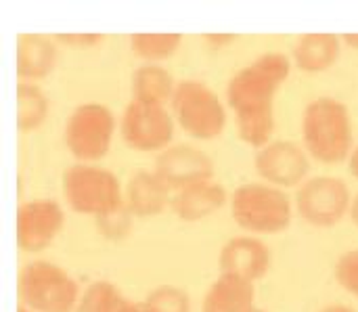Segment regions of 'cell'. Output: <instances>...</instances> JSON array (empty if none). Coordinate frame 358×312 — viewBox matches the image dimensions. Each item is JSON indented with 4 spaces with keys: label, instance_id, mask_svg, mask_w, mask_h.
Masks as SVG:
<instances>
[{
    "label": "cell",
    "instance_id": "cell-1",
    "mask_svg": "<svg viewBox=\"0 0 358 312\" xmlns=\"http://www.w3.org/2000/svg\"><path fill=\"white\" fill-rule=\"evenodd\" d=\"M292 57L266 50L239 67L227 82V101L237 115L239 136L260 149L273 141L275 97L292 71Z\"/></svg>",
    "mask_w": 358,
    "mask_h": 312
},
{
    "label": "cell",
    "instance_id": "cell-2",
    "mask_svg": "<svg viewBox=\"0 0 358 312\" xmlns=\"http://www.w3.org/2000/svg\"><path fill=\"white\" fill-rule=\"evenodd\" d=\"M302 139L306 151L323 164L350 157L355 147L348 105L329 94L313 99L302 113Z\"/></svg>",
    "mask_w": 358,
    "mask_h": 312
},
{
    "label": "cell",
    "instance_id": "cell-3",
    "mask_svg": "<svg viewBox=\"0 0 358 312\" xmlns=\"http://www.w3.org/2000/svg\"><path fill=\"white\" fill-rule=\"evenodd\" d=\"M229 208L239 227L264 235L287 229L294 216V201L287 191L271 183H241L233 189Z\"/></svg>",
    "mask_w": 358,
    "mask_h": 312
},
{
    "label": "cell",
    "instance_id": "cell-4",
    "mask_svg": "<svg viewBox=\"0 0 358 312\" xmlns=\"http://www.w3.org/2000/svg\"><path fill=\"white\" fill-rule=\"evenodd\" d=\"M21 306L31 312H76L80 300L78 281L50 260L23 264L17 277Z\"/></svg>",
    "mask_w": 358,
    "mask_h": 312
},
{
    "label": "cell",
    "instance_id": "cell-5",
    "mask_svg": "<svg viewBox=\"0 0 358 312\" xmlns=\"http://www.w3.org/2000/svg\"><path fill=\"white\" fill-rule=\"evenodd\" d=\"M61 191L67 206L80 214L101 216L124 201L120 178L99 164L76 162L61 174Z\"/></svg>",
    "mask_w": 358,
    "mask_h": 312
},
{
    "label": "cell",
    "instance_id": "cell-6",
    "mask_svg": "<svg viewBox=\"0 0 358 312\" xmlns=\"http://www.w3.org/2000/svg\"><path fill=\"white\" fill-rule=\"evenodd\" d=\"M170 109L180 128L201 141L218 136L227 126V107L222 99L199 78L178 80Z\"/></svg>",
    "mask_w": 358,
    "mask_h": 312
},
{
    "label": "cell",
    "instance_id": "cell-7",
    "mask_svg": "<svg viewBox=\"0 0 358 312\" xmlns=\"http://www.w3.org/2000/svg\"><path fill=\"white\" fill-rule=\"evenodd\" d=\"M115 134V113L99 101H86L65 120L63 141L78 162L96 164L107 155Z\"/></svg>",
    "mask_w": 358,
    "mask_h": 312
},
{
    "label": "cell",
    "instance_id": "cell-8",
    "mask_svg": "<svg viewBox=\"0 0 358 312\" xmlns=\"http://www.w3.org/2000/svg\"><path fill=\"white\" fill-rule=\"evenodd\" d=\"M294 204L298 214L308 225L334 227L350 212L352 193L344 178L334 174H317L298 187Z\"/></svg>",
    "mask_w": 358,
    "mask_h": 312
},
{
    "label": "cell",
    "instance_id": "cell-9",
    "mask_svg": "<svg viewBox=\"0 0 358 312\" xmlns=\"http://www.w3.org/2000/svg\"><path fill=\"white\" fill-rule=\"evenodd\" d=\"M174 122L168 105L130 99L120 115V134L132 149L159 153L174 136Z\"/></svg>",
    "mask_w": 358,
    "mask_h": 312
},
{
    "label": "cell",
    "instance_id": "cell-10",
    "mask_svg": "<svg viewBox=\"0 0 358 312\" xmlns=\"http://www.w3.org/2000/svg\"><path fill=\"white\" fill-rule=\"evenodd\" d=\"M254 168L264 183L275 187H300L310 170V153L306 147L289 139H273L256 149Z\"/></svg>",
    "mask_w": 358,
    "mask_h": 312
},
{
    "label": "cell",
    "instance_id": "cell-11",
    "mask_svg": "<svg viewBox=\"0 0 358 312\" xmlns=\"http://www.w3.org/2000/svg\"><path fill=\"white\" fill-rule=\"evenodd\" d=\"M65 225V210L48 197L27 199L17 208L15 231L17 246L23 252H40L48 248Z\"/></svg>",
    "mask_w": 358,
    "mask_h": 312
},
{
    "label": "cell",
    "instance_id": "cell-12",
    "mask_svg": "<svg viewBox=\"0 0 358 312\" xmlns=\"http://www.w3.org/2000/svg\"><path fill=\"white\" fill-rule=\"evenodd\" d=\"M153 170L172 191H176L180 187L214 178V159L197 145L174 143L155 155Z\"/></svg>",
    "mask_w": 358,
    "mask_h": 312
},
{
    "label": "cell",
    "instance_id": "cell-13",
    "mask_svg": "<svg viewBox=\"0 0 358 312\" xmlns=\"http://www.w3.org/2000/svg\"><path fill=\"white\" fill-rule=\"evenodd\" d=\"M273 256L268 246L256 235H235L231 237L218 256L220 275H233L243 281L256 283L271 269Z\"/></svg>",
    "mask_w": 358,
    "mask_h": 312
},
{
    "label": "cell",
    "instance_id": "cell-14",
    "mask_svg": "<svg viewBox=\"0 0 358 312\" xmlns=\"http://www.w3.org/2000/svg\"><path fill=\"white\" fill-rule=\"evenodd\" d=\"M172 189L155 170H136L124 185V201L134 218H149L170 208Z\"/></svg>",
    "mask_w": 358,
    "mask_h": 312
},
{
    "label": "cell",
    "instance_id": "cell-15",
    "mask_svg": "<svg viewBox=\"0 0 358 312\" xmlns=\"http://www.w3.org/2000/svg\"><path fill=\"white\" fill-rule=\"evenodd\" d=\"M229 197L231 195L220 180L208 178L176 189L172 193L170 210L185 222H197L229 204Z\"/></svg>",
    "mask_w": 358,
    "mask_h": 312
},
{
    "label": "cell",
    "instance_id": "cell-16",
    "mask_svg": "<svg viewBox=\"0 0 358 312\" xmlns=\"http://www.w3.org/2000/svg\"><path fill=\"white\" fill-rule=\"evenodd\" d=\"M57 63V40L40 31H23L15 40V71L25 82L46 78Z\"/></svg>",
    "mask_w": 358,
    "mask_h": 312
},
{
    "label": "cell",
    "instance_id": "cell-17",
    "mask_svg": "<svg viewBox=\"0 0 358 312\" xmlns=\"http://www.w3.org/2000/svg\"><path fill=\"white\" fill-rule=\"evenodd\" d=\"M342 44V36L334 31H306L294 40L289 57L302 71H325L338 61Z\"/></svg>",
    "mask_w": 358,
    "mask_h": 312
},
{
    "label": "cell",
    "instance_id": "cell-18",
    "mask_svg": "<svg viewBox=\"0 0 358 312\" xmlns=\"http://www.w3.org/2000/svg\"><path fill=\"white\" fill-rule=\"evenodd\" d=\"M256 311V285L233 275H218L203 298V312Z\"/></svg>",
    "mask_w": 358,
    "mask_h": 312
},
{
    "label": "cell",
    "instance_id": "cell-19",
    "mask_svg": "<svg viewBox=\"0 0 358 312\" xmlns=\"http://www.w3.org/2000/svg\"><path fill=\"white\" fill-rule=\"evenodd\" d=\"M176 84L178 80L172 76L168 67H164L162 63H151V61L141 63L130 76L132 99L159 103V105L172 103Z\"/></svg>",
    "mask_w": 358,
    "mask_h": 312
},
{
    "label": "cell",
    "instance_id": "cell-20",
    "mask_svg": "<svg viewBox=\"0 0 358 312\" xmlns=\"http://www.w3.org/2000/svg\"><path fill=\"white\" fill-rule=\"evenodd\" d=\"M15 99L19 130H34L48 115V97L36 82L21 80L15 88Z\"/></svg>",
    "mask_w": 358,
    "mask_h": 312
},
{
    "label": "cell",
    "instance_id": "cell-21",
    "mask_svg": "<svg viewBox=\"0 0 358 312\" xmlns=\"http://www.w3.org/2000/svg\"><path fill=\"white\" fill-rule=\"evenodd\" d=\"M130 50L151 63L172 57L182 44L180 31H134L128 36Z\"/></svg>",
    "mask_w": 358,
    "mask_h": 312
},
{
    "label": "cell",
    "instance_id": "cell-22",
    "mask_svg": "<svg viewBox=\"0 0 358 312\" xmlns=\"http://www.w3.org/2000/svg\"><path fill=\"white\" fill-rule=\"evenodd\" d=\"M147 312H191V298L178 285H157L143 298Z\"/></svg>",
    "mask_w": 358,
    "mask_h": 312
},
{
    "label": "cell",
    "instance_id": "cell-23",
    "mask_svg": "<svg viewBox=\"0 0 358 312\" xmlns=\"http://www.w3.org/2000/svg\"><path fill=\"white\" fill-rule=\"evenodd\" d=\"M120 294V290L111 283V281H92L78 300L76 312H107L113 298Z\"/></svg>",
    "mask_w": 358,
    "mask_h": 312
},
{
    "label": "cell",
    "instance_id": "cell-24",
    "mask_svg": "<svg viewBox=\"0 0 358 312\" xmlns=\"http://www.w3.org/2000/svg\"><path fill=\"white\" fill-rule=\"evenodd\" d=\"M132 218H134V216H132V212L128 210L126 201H122L120 206L111 208L109 212H105V214L96 216V218H94V222H96L99 231H101L105 237L120 239V237H124V235L128 233Z\"/></svg>",
    "mask_w": 358,
    "mask_h": 312
},
{
    "label": "cell",
    "instance_id": "cell-25",
    "mask_svg": "<svg viewBox=\"0 0 358 312\" xmlns=\"http://www.w3.org/2000/svg\"><path fill=\"white\" fill-rule=\"evenodd\" d=\"M336 279L338 283L352 296L358 298V248L344 252L336 262Z\"/></svg>",
    "mask_w": 358,
    "mask_h": 312
},
{
    "label": "cell",
    "instance_id": "cell-26",
    "mask_svg": "<svg viewBox=\"0 0 358 312\" xmlns=\"http://www.w3.org/2000/svg\"><path fill=\"white\" fill-rule=\"evenodd\" d=\"M57 42H63L67 46H92L103 42L105 34L99 31H57L52 36Z\"/></svg>",
    "mask_w": 358,
    "mask_h": 312
},
{
    "label": "cell",
    "instance_id": "cell-27",
    "mask_svg": "<svg viewBox=\"0 0 358 312\" xmlns=\"http://www.w3.org/2000/svg\"><path fill=\"white\" fill-rule=\"evenodd\" d=\"M203 38H206V42H210V44H229V42H233L235 38H237V34H231V31H227V34H214V31H206L203 34Z\"/></svg>",
    "mask_w": 358,
    "mask_h": 312
},
{
    "label": "cell",
    "instance_id": "cell-28",
    "mask_svg": "<svg viewBox=\"0 0 358 312\" xmlns=\"http://www.w3.org/2000/svg\"><path fill=\"white\" fill-rule=\"evenodd\" d=\"M348 168H350L352 176L358 178V143L355 145V149H352V153H350V157H348Z\"/></svg>",
    "mask_w": 358,
    "mask_h": 312
},
{
    "label": "cell",
    "instance_id": "cell-29",
    "mask_svg": "<svg viewBox=\"0 0 358 312\" xmlns=\"http://www.w3.org/2000/svg\"><path fill=\"white\" fill-rule=\"evenodd\" d=\"M342 40H344V44H348L352 48H358V31H346V34H342Z\"/></svg>",
    "mask_w": 358,
    "mask_h": 312
},
{
    "label": "cell",
    "instance_id": "cell-30",
    "mask_svg": "<svg viewBox=\"0 0 358 312\" xmlns=\"http://www.w3.org/2000/svg\"><path fill=\"white\" fill-rule=\"evenodd\" d=\"M319 312H357L352 306H348V304H329V306H325L323 311Z\"/></svg>",
    "mask_w": 358,
    "mask_h": 312
},
{
    "label": "cell",
    "instance_id": "cell-31",
    "mask_svg": "<svg viewBox=\"0 0 358 312\" xmlns=\"http://www.w3.org/2000/svg\"><path fill=\"white\" fill-rule=\"evenodd\" d=\"M348 214H350L352 222L358 227V193L352 197V204H350V212H348Z\"/></svg>",
    "mask_w": 358,
    "mask_h": 312
},
{
    "label": "cell",
    "instance_id": "cell-32",
    "mask_svg": "<svg viewBox=\"0 0 358 312\" xmlns=\"http://www.w3.org/2000/svg\"><path fill=\"white\" fill-rule=\"evenodd\" d=\"M17 312H31V311H27V309H23V306H19V311Z\"/></svg>",
    "mask_w": 358,
    "mask_h": 312
},
{
    "label": "cell",
    "instance_id": "cell-33",
    "mask_svg": "<svg viewBox=\"0 0 358 312\" xmlns=\"http://www.w3.org/2000/svg\"><path fill=\"white\" fill-rule=\"evenodd\" d=\"M256 312H266V311H262V309H258V311H256Z\"/></svg>",
    "mask_w": 358,
    "mask_h": 312
}]
</instances>
